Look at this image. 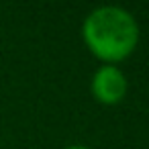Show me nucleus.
<instances>
[{"instance_id": "1", "label": "nucleus", "mask_w": 149, "mask_h": 149, "mask_svg": "<svg viewBox=\"0 0 149 149\" xmlns=\"http://www.w3.org/2000/svg\"><path fill=\"white\" fill-rule=\"evenodd\" d=\"M82 37L88 49L106 63L127 59L139 41L135 19L120 6H100L92 10L84 25Z\"/></svg>"}, {"instance_id": "2", "label": "nucleus", "mask_w": 149, "mask_h": 149, "mask_svg": "<svg viewBox=\"0 0 149 149\" xmlns=\"http://www.w3.org/2000/svg\"><path fill=\"white\" fill-rule=\"evenodd\" d=\"M92 94L100 104H118L127 94V78L116 65H102L92 78Z\"/></svg>"}, {"instance_id": "3", "label": "nucleus", "mask_w": 149, "mask_h": 149, "mask_svg": "<svg viewBox=\"0 0 149 149\" xmlns=\"http://www.w3.org/2000/svg\"><path fill=\"white\" fill-rule=\"evenodd\" d=\"M65 149H90V147H84V145H72V147H65Z\"/></svg>"}]
</instances>
